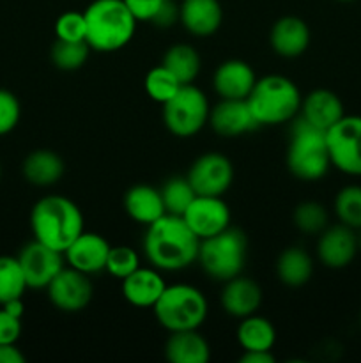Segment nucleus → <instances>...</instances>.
I'll list each match as a JSON object with an SVG mask.
<instances>
[{"mask_svg": "<svg viewBox=\"0 0 361 363\" xmlns=\"http://www.w3.org/2000/svg\"><path fill=\"white\" fill-rule=\"evenodd\" d=\"M200 240L188 227L183 216L163 215L151 225L144 238V252L152 268L180 272L197 261Z\"/></svg>", "mask_w": 361, "mask_h": 363, "instance_id": "1", "label": "nucleus"}, {"mask_svg": "<svg viewBox=\"0 0 361 363\" xmlns=\"http://www.w3.org/2000/svg\"><path fill=\"white\" fill-rule=\"evenodd\" d=\"M30 229L34 240L64 254L85 230L84 213L71 199L46 195L32 208Z\"/></svg>", "mask_w": 361, "mask_h": 363, "instance_id": "2", "label": "nucleus"}, {"mask_svg": "<svg viewBox=\"0 0 361 363\" xmlns=\"http://www.w3.org/2000/svg\"><path fill=\"white\" fill-rule=\"evenodd\" d=\"M84 14L87 21L85 41L96 52L108 53L124 48L137 30V18L124 0H94Z\"/></svg>", "mask_w": 361, "mask_h": 363, "instance_id": "3", "label": "nucleus"}, {"mask_svg": "<svg viewBox=\"0 0 361 363\" xmlns=\"http://www.w3.org/2000/svg\"><path fill=\"white\" fill-rule=\"evenodd\" d=\"M331 167L326 131L319 130L303 117H294L290 124L287 169L301 181H319Z\"/></svg>", "mask_w": 361, "mask_h": 363, "instance_id": "4", "label": "nucleus"}, {"mask_svg": "<svg viewBox=\"0 0 361 363\" xmlns=\"http://www.w3.org/2000/svg\"><path fill=\"white\" fill-rule=\"evenodd\" d=\"M251 113L260 126H276L289 123L301 110V94L297 85L282 74L257 78L246 98Z\"/></svg>", "mask_w": 361, "mask_h": 363, "instance_id": "5", "label": "nucleus"}, {"mask_svg": "<svg viewBox=\"0 0 361 363\" xmlns=\"http://www.w3.org/2000/svg\"><path fill=\"white\" fill-rule=\"evenodd\" d=\"M248 259V240L243 230L229 227L216 236L200 240L198 264L207 277L223 282L243 275Z\"/></svg>", "mask_w": 361, "mask_h": 363, "instance_id": "6", "label": "nucleus"}, {"mask_svg": "<svg viewBox=\"0 0 361 363\" xmlns=\"http://www.w3.org/2000/svg\"><path fill=\"white\" fill-rule=\"evenodd\" d=\"M152 311L159 325L172 333L200 328L207 319L209 307L200 289L188 284H173L165 287Z\"/></svg>", "mask_w": 361, "mask_h": 363, "instance_id": "7", "label": "nucleus"}, {"mask_svg": "<svg viewBox=\"0 0 361 363\" xmlns=\"http://www.w3.org/2000/svg\"><path fill=\"white\" fill-rule=\"evenodd\" d=\"M207 96L193 84L180 85L172 99L163 105V123L179 138L195 137L209 123Z\"/></svg>", "mask_w": 361, "mask_h": 363, "instance_id": "8", "label": "nucleus"}, {"mask_svg": "<svg viewBox=\"0 0 361 363\" xmlns=\"http://www.w3.org/2000/svg\"><path fill=\"white\" fill-rule=\"evenodd\" d=\"M331 165L349 176H361V116H343L326 131Z\"/></svg>", "mask_w": 361, "mask_h": 363, "instance_id": "9", "label": "nucleus"}, {"mask_svg": "<svg viewBox=\"0 0 361 363\" xmlns=\"http://www.w3.org/2000/svg\"><path fill=\"white\" fill-rule=\"evenodd\" d=\"M186 177L197 195L223 197L234 181V167L227 156L205 152L191 163Z\"/></svg>", "mask_w": 361, "mask_h": 363, "instance_id": "10", "label": "nucleus"}, {"mask_svg": "<svg viewBox=\"0 0 361 363\" xmlns=\"http://www.w3.org/2000/svg\"><path fill=\"white\" fill-rule=\"evenodd\" d=\"M48 300L62 312H80L91 303L94 287L85 273L74 268H62L46 287Z\"/></svg>", "mask_w": 361, "mask_h": 363, "instance_id": "11", "label": "nucleus"}, {"mask_svg": "<svg viewBox=\"0 0 361 363\" xmlns=\"http://www.w3.org/2000/svg\"><path fill=\"white\" fill-rule=\"evenodd\" d=\"M62 252H57L38 240L30 241L21 248L18 261L23 269L25 280L30 289H46L48 284L64 268Z\"/></svg>", "mask_w": 361, "mask_h": 363, "instance_id": "12", "label": "nucleus"}, {"mask_svg": "<svg viewBox=\"0 0 361 363\" xmlns=\"http://www.w3.org/2000/svg\"><path fill=\"white\" fill-rule=\"evenodd\" d=\"M198 240L216 236L230 227V209L222 197L197 195L183 215Z\"/></svg>", "mask_w": 361, "mask_h": 363, "instance_id": "13", "label": "nucleus"}, {"mask_svg": "<svg viewBox=\"0 0 361 363\" xmlns=\"http://www.w3.org/2000/svg\"><path fill=\"white\" fill-rule=\"evenodd\" d=\"M209 124L216 135L225 138L241 137L260 126L246 99H222L209 112Z\"/></svg>", "mask_w": 361, "mask_h": 363, "instance_id": "14", "label": "nucleus"}, {"mask_svg": "<svg viewBox=\"0 0 361 363\" xmlns=\"http://www.w3.org/2000/svg\"><path fill=\"white\" fill-rule=\"evenodd\" d=\"M357 254L356 230L338 223L326 227L317 243V255L326 268L342 269L354 261Z\"/></svg>", "mask_w": 361, "mask_h": 363, "instance_id": "15", "label": "nucleus"}, {"mask_svg": "<svg viewBox=\"0 0 361 363\" xmlns=\"http://www.w3.org/2000/svg\"><path fill=\"white\" fill-rule=\"evenodd\" d=\"M112 245L96 233H81L73 243L64 252L66 261L71 268L85 273V275H94L106 268V259H108Z\"/></svg>", "mask_w": 361, "mask_h": 363, "instance_id": "16", "label": "nucleus"}, {"mask_svg": "<svg viewBox=\"0 0 361 363\" xmlns=\"http://www.w3.org/2000/svg\"><path fill=\"white\" fill-rule=\"evenodd\" d=\"M257 77L253 67L239 59L219 64L212 77V87L222 99H246Z\"/></svg>", "mask_w": 361, "mask_h": 363, "instance_id": "17", "label": "nucleus"}, {"mask_svg": "<svg viewBox=\"0 0 361 363\" xmlns=\"http://www.w3.org/2000/svg\"><path fill=\"white\" fill-rule=\"evenodd\" d=\"M269 43L276 55L294 59L303 55L310 46V28L297 16H283L275 21L269 34Z\"/></svg>", "mask_w": 361, "mask_h": 363, "instance_id": "18", "label": "nucleus"}, {"mask_svg": "<svg viewBox=\"0 0 361 363\" xmlns=\"http://www.w3.org/2000/svg\"><path fill=\"white\" fill-rule=\"evenodd\" d=\"M219 301L227 314L243 319L258 311L262 303V289L253 279L237 275L227 280Z\"/></svg>", "mask_w": 361, "mask_h": 363, "instance_id": "19", "label": "nucleus"}, {"mask_svg": "<svg viewBox=\"0 0 361 363\" xmlns=\"http://www.w3.org/2000/svg\"><path fill=\"white\" fill-rule=\"evenodd\" d=\"M179 21L195 38H209L222 27V4L219 0H183Z\"/></svg>", "mask_w": 361, "mask_h": 363, "instance_id": "20", "label": "nucleus"}, {"mask_svg": "<svg viewBox=\"0 0 361 363\" xmlns=\"http://www.w3.org/2000/svg\"><path fill=\"white\" fill-rule=\"evenodd\" d=\"M301 117L315 128L328 131L335 126L345 113H343V103L338 96L329 89H315L306 98L301 101Z\"/></svg>", "mask_w": 361, "mask_h": 363, "instance_id": "21", "label": "nucleus"}, {"mask_svg": "<svg viewBox=\"0 0 361 363\" xmlns=\"http://www.w3.org/2000/svg\"><path fill=\"white\" fill-rule=\"evenodd\" d=\"M166 284L156 268H138L122 279V296L133 307H154Z\"/></svg>", "mask_w": 361, "mask_h": 363, "instance_id": "22", "label": "nucleus"}, {"mask_svg": "<svg viewBox=\"0 0 361 363\" xmlns=\"http://www.w3.org/2000/svg\"><path fill=\"white\" fill-rule=\"evenodd\" d=\"M124 211L131 220L142 225H151L166 215L161 191L149 184H134L124 194Z\"/></svg>", "mask_w": 361, "mask_h": 363, "instance_id": "23", "label": "nucleus"}, {"mask_svg": "<svg viewBox=\"0 0 361 363\" xmlns=\"http://www.w3.org/2000/svg\"><path fill=\"white\" fill-rule=\"evenodd\" d=\"M165 357L172 363H207L211 346L198 330L172 332L165 344Z\"/></svg>", "mask_w": 361, "mask_h": 363, "instance_id": "24", "label": "nucleus"}, {"mask_svg": "<svg viewBox=\"0 0 361 363\" xmlns=\"http://www.w3.org/2000/svg\"><path fill=\"white\" fill-rule=\"evenodd\" d=\"M64 162L55 151L50 149H38L32 151L27 158L23 160V176L34 186H52L59 183L60 177L64 176Z\"/></svg>", "mask_w": 361, "mask_h": 363, "instance_id": "25", "label": "nucleus"}, {"mask_svg": "<svg viewBox=\"0 0 361 363\" xmlns=\"http://www.w3.org/2000/svg\"><path fill=\"white\" fill-rule=\"evenodd\" d=\"M314 273V261L299 247H289L280 254L276 261V275L280 282L289 287H301L310 282Z\"/></svg>", "mask_w": 361, "mask_h": 363, "instance_id": "26", "label": "nucleus"}, {"mask_svg": "<svg viewBox=\"0 0 361 363\" xmlns=\"http://www.w3.org/2000/svg\"><path fill=\"white\" fill-rule=\"evenodd\" d=\"M237 342L243 351H271L276 342V330L260 315H248L237 326Z\"/></svg>", "mask_w": 361, "mask_h": 363, "instance_id": "27", "label": "nucleus"}, {"mask_svg": "<svg viewBox=\"0 0 361 363\" xmlns=\"http://www.w3.org/2000/svg\"><path fill=\"white\" fill-rule=\"evenodd\" d=\"M161 64L183 85L193 84L202 67L198 52L191 45H186V43H179V45L170 46L165 52Z\"/></svg>", "mask_w": 361, "mask_h": 363, "instance_id": "28", "label": "nucleus"}, {"mask_svg": "<svg viewBox=\"0 0 361 363\" xmlns=\"http://www.w3.org/2000/svg\"><path fill=\"white\" fill-rule=\"evenodd\" d=\"M25 289L28 286L18 257L0 255V305L23 298Z\"/></svg>", "mask_w": 361, "mask_h": 363, "instance_id": "29", "label": "nucleus"}, {"mask_svg": "<svg viewBox=\"0 0 361 363\" xmlns=\"http://www.w3.org/2000/svg\"><path fill=\"white\" fill-rule=\"evenodd\" d=\"M161 199L163 204H165L166 215H176L183 216L184 211L188 209V206L193 202V199L197 197L193 186L190 184L188 177H170L165 184H163L161 190Z\"/></svg>", "mask_w": 361, "mask_h": 363, "instance_id": "30", "label": "nucleus"}, {"mask_svg": "<svg viewBox=\"0 0 361 363\" xmlns=\"http://www.w3.org/2000/svg\"><path fill=\"white\" fill-rule=\"evenodd\" d=\"M91 53L87 41H62L57 39L52 46V62L60 71H76L85 66Z\"/></svg>", "mask_w": 361, "mask_h": 363, "instance_id": "31", "label": "nucleus"}, {"mask_svg": "<svg viewBox=\"0 0 361 363\" xmlns=\"http://www.w3.org/2000/svg\"><path fill=\"white\" fill-rule=\"evenodd\" d=\"M335 213L338 216L340 223L350 227V229H360L361 227V186L349 184L342 188L335 197Z\"/></svg>", "mask_w": 361, "mask_h": 363, "instance_id": "32", "label": "nucleus"}, {"mask_svg": "<svg viewBox=\"0 0 361 363\" xmlns=\"http://www.w3.org/2000/svg\"><path fill=\"white\" fill-rule=\"evenodd\" d=\"M180 82L166 69L165 66H156L145 77V92L151 99L165 105L168 99L176 96V92L180 89Z\"/></svg>", "mask_w": 361, "mask_h": 363, "instance_id": "33", "label": "nucleus"}, {"mask_svg": "<svg viewBox=\"0 0 361 363\" xmlns=\"http://www.w3.org/2000/svg\"><path fill=\"white\" fill-rule=\"evenodd\" d=\"M294 225L304 234H321L328 227V211L315 201H304L294 209Z\"/></svg>", "mask_w": 361, "mask_h": 363, "instance_id": "34", "label": "nucleus"}, {"mask_svg": "<svg viewBox=\"0 0 361 363\" xmlns=\"http://www.w3.org/2000/svg\"><path fill=\"white\" fill-rule=\"evenodd\" d=\"M140 268L138 254L131 247H112L110 248L108 259H106V272L115 279H126L127 275Z\"/></svg>", "mask_w": 361, "mask_h": 363, "instance_id": "35", "label": "nucleus"}, {"mask_svg": "<svg viewBox=\"0 0 361 363\" xmlns=\"http://www.w3.org/2000/svg\"><path fill=\"white\" fill-rule=\"evenodd\" d=\"M55 35L62 41H85L87 21L85 14L78 11H66L55 21Z\"/></svg>", "mask_w": 361, "mask_h": 363, "instance_id": "36", "label": "nucleus"}, {"mask_svg": "<svg viewBox=\"0 0 361 363\" xmlns=\"http://www.w3.org/2000/svg\"><path fill=\"white\" fill-rule=\"evenodd\" d=\"M21 106L16 96L7 89H0V137L11 133L20 123Z\"/></svg>", "mask_w": 361, "mask_h": 363, "instance_id": "37", "label": "nucleus"}, {"mask_svg": "<svg viewBox=\"0 0 361 363\" xmlns=\"http://www.w3.org/2000/svg\"><path fill=\"white\" fill-rule=\"evenodd\" d=\"M21 335V318L0 308V344H16Z\"/></svg>", "mask_w": 361, "mask_h": 363, "instance_id": "38", "label": "nucleus"}, {"mask_svg": "<svg viewBox=\"0 0 361 363\" xmlns=\"http://www.w3.org/2000/svg\"><path fill=\"white\" fill-rule=\"evenodd\" d=\"M177 21H179V6H177V2L176 0H163L151 23L159 28H170Z\"/></svg>", "mask_w": 361, "mask_h": 363, "instance_id": "39", "label": "nucleus"}, {"mask_svg": "<svg viewBox=\"0 0 361 363\" xmlns=\"http://www.w3.org/2000/svg\"><path fill=\"white\" fill-rule=\"evenodd\" d=\"M163 0H124L137 21H151Z\"/></svg>", "mask_w": 361, "mask_h": 363, "instance_id": "40", "label": "nucleus"}, {"mask_svg": "<svg viewBox=\"0 0 361 363\" xmlns=\"http://www.w3.org/2000/svg\"><path fill=\"white\" fill-rule=\"evenodd\" d=\"M25 354L16 344H0V363H25Z\"/></svg>", "mask_w": 361, "mask_h": 363, "instance_id": "41", "label": "nucleus"}, {"mask_svg": "<svg viewBox=\"0 0 361 363\" xmlns=\"http://www.w3.org/2000/svg\"><path fill=\"white\" fill-rule=\"evenodd\" d=\"M241 363H275L271 351H244L239 358Z\"/></svg>", "mask_w": 361, "mask_h": 363, "instance_id": "42", "label": "nucleus"}, {"mask_svg": "<svg viewBox=\"0 0 361 363\" xmlns=\"http://www.w3.org/2000/svg\"><path fill=\"white\" fill-rule=\"evenodd\" d=\"M356 243H357V252H361V227L356 229Z\"/></svg>", "mask_w": 361, "mask_h": 363, "instance_id": "43", "label": "nucleus"}, {"mask_svg": "<svg viewBox=\"0 0 361 363\" xmlns=\"http://www.w3.org/2000/svg\"><path fill=\"white\" fill-rule=\"evenodd\" d=\"M338 2H354V0H338Z\"/></svg>", "mask_w": 361, "mask_h": 363, "instance_id": "44", "label": "nucleus"}, {"mask_svg": "<svg viewBox=\"0 0 361 363\" xmlns=\"http://www.w3.org/2000/svg\"><path fill=\"white\" fill-rule=\"evenodd\" d=\"M0 176H2V169H0Z\"/></svg>", "mask_w": 361, "mask_h": 363, "instance_id": "45", "label": "nucleus"}]
</instances>
